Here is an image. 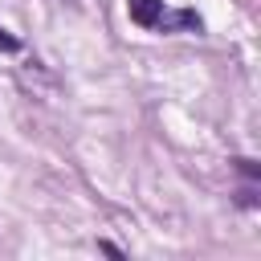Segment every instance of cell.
I'll list each match as a JSON object with an SVG mask.
<instances>
[{"mask_svg":"<svg viewBox=\"0 0 261 261\" xmlns=\"http://www.w3.org/2000/svg\"><path fill=\"white\" fill-rule=\"evenodd\" d=\"M126 16L151 33H200L204 20L192 8H167L163 0H126Z\"/></svg>","mask_w":261,"mask_h":261,"instance_id":"6da1fadb","label":"cell"},{"mask_svg":"<svg viewBox=\"0 0 261 261\" xmlns=\"http://www.w3.org/2000/svg\"><path fill=\"white\" fill-rule=\"evenodd\" d=\"M0 53H20V41H16L4 24H0Z\"/></svg>","mask_w":261,"mask_h":261,"instance_id":"7a4b0ae2","label":"cell"}]
</instances>
